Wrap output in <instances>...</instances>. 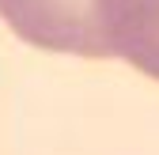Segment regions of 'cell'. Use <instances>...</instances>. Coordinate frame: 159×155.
I'll list each match as a JSON object with an SVG mask.
<instances>
[{"mask_svg": "<svg viewBox=\"0 0 159 155\" xmlns=\"http://www.w3.org/2000/svg\"><path fill=\"white\" fill-rule=\"evenodd\" d=\"M0 19L23 42L49 53L110 57L95 0H0Z\"/></svg>", "mask_w": 159, "mask_h": 155, "instance_id": "6da1fadb", "label": "cell"}, {"mask_svg": "<svg viewBox=\"0 0 159 155\" xmlns=\"http://www.w3.org/2000/svg\"><path fill=\"white\" fill-rule=\"evenodd\" d=\"M110 57L159 80V0H95Z\"/></svg>", "mask_w": 159, "mask_h": 155, "instance_id": "7a4b0ae2", "label": "cell"}]
</instances>
